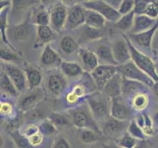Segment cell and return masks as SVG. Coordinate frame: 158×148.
I'll return each instance as SVG.
<instances>
[{"instance_id":"6da1fadb","label":"cell","mask_w":158,"mask_h":148,"mask_svg":"<svg viewBox=\"0 0 158 148\" xmlns=\"http://www.w3.org/2000/svg\"><path fill=\"white\" fill-rule=\"evenodd\" d=\"M68 113L72 119L74 127L80 129H91L96 131L97 133L102 134V129L94 119V114H91L88 104H81L77 107H74L70 109Z\"/></svg>"},{"instance_id":"7a4b0ae2","label":"cell","mask_w":158,"mask_h":148,"mask_svg":"<svg viewBox=\"0 0 158 148\" xmlns=\"http://www.w3.org/2000/svg\"><path fill=\"white\" fill-rule=\"evenodd\" d=\"M122 36L126 39V41L128 43V46H129L130 52H131V58H132V61L137 65L140 70H143L146 75H148L155 83L158 82V72L156 69V65L153 60L151 59V57L146 56L144 52L139 51L138 47H135L133 43H131V41L128 39L126 34L123 33Z\"/></svg>"},{"instance_id":"3957f363","label":"cell","mask_w":158,"mask_h":148,"mask_svg":"<svg viewBox=\"0 0 158 148\" xmlns=\"http://www.w3.org/2000/svg\"><path fill=\"white\" fill-rule=\"evenodd\" d=\"M86 104L89 105L91 114L97 123L103 122L110 118L111 100L108 99L101 91L97 90L86 97Z\"/></svg>"},{"instance_id":"277c9868","label":"cell","mask_w":158,"mask_h":148,"mask_svg":"<svg viewBox=\"0 0 158 148\" xmlns=\"http://www.w3.org/2000/svg\"><path fill=\"white\" fill-rule=\"evenodd\" d=\"M117 72L124 78L140 82V83L146 85L149 88L153 87L155 84V82L148 75H146L143 70H140L132 60L128 63L117 65Z\"/></svg>"},{"instance_id":"5b68a950","label":"cell","mask_w":158,"mask_h":148,"mask_svg":"<svg viewBox=\"0 0 158 148\" xmlns=\"http://www.w3.org/2000/svg\"><path fill=\"white\" fill-rule=\"evenodd\" d=\"M81 4L86 9L95 11V12L99 13L101 16H103L106 21L111 22V23H117L122 17L118 10L113 8L110 4H108L105 0H89V1H83Z\"/></svg>"},{"instance_id":"8992f818","label":"cell","mask_w":158,"mask_h":148,"mask_svg":"<svg viewBox=\"0 0 158 148\" xmlns=\"http://www.w3.org/2000/svg\"><path fill=\"white\" fill-rule=\"evenodd\" d=\"M134 112L130 102L122 96L111 100L110 117L122 122H130L134 119Z\"/></svg>"},{"instance_id":"52a82bcc","label":"cell","mask_w":158,"mask_h":148,"mask_svg":"<svg viewBox=\"0 0 158 148\" xmlns=\"http://www.w3.org/2000/svg\"><path fill=\"white\" fill-rule=\"evenodd\" d=\"M69 8L63 1H58L53 4L49 10L50 13V27L56 33L61 32L66 28Z\"/></svg>"},{"instance_id":"ba28073f","label":"cell","mask_w":158,"mask_h":148,"mask_svg":"<svg viewBox=\"0 0 158 148\" xmlns=\"http://www.w3.org/2000/svg\"><path fill=\"white\" fill-rule=\"evenodd\" d=\"M3 71L6 73L12 82L15 84L16 88L19 91L20 94H25L29 90L28 81H27V75L24 69L11 63H2Z\"/></svg>"},{"instance_id":"9c48e42d","label":"cell","mask_w":158,"mask_h":148,"mask_svg":"<svg viewBox=\"0 0 158 148\" xmlns=\"http://www.w3.org/2000/svg\"><path fill=\"white\" fill-rule=\"evenodd\" d=\"M129 123L130 122H122L110 117L103 123L102 133L108 138L112 139L113 142H116L127 132Z\"/></svg>"},{"instance_id":"30bf717a","label":"cell","mask_w":158,"mask_h":148,"mask_svg":"<svg viewBox=\"0 0 158 148\" xmlns=\"http://www.w3.org/2000/svg\"><path fill=\"white\" fill-rule=\"evenodd\" d=\"M68 18L66 23V29L76 30L85 25L86 9L81 3L75 4L72 7H68Z\"/></svg>"},{"instance_id":"8fae6325","label":"cell","mask_w":158,"mask_h":148,"mask_svg":"<svg viewBox=\"0 0 158 148\" xmlns=\"http://www.w3.org/2000/svg\"><path fill=\"white\" fill-rule=\"evenodd\" d=\"M158 30V21L156 25L151 28L150 30L143 32V33H140V34H137V35H134V34H129L127 35L128 39L131 41V43L133 45L139 48H143L145 51H151V47H152V43H153V40L155 38V34Z\"/></svg>"},{"instance_id":"7c38bea8","label":"cell","mask_w":158,"mask_h":148,"mask_svg":"<svg viewBox=\"0 0 158 148\" xmlns=\"http://www.w3.org/2000/svg\"><path fill=\"white\" fill-rule=\"evenodd\" d=\"M117 66L115 65H98L94 72H91V76L96 85V88L98 91H102L107 82L110 80L114 75L117 74Z\"/></svg>"},{"instance_id":"4fadbf2b","label":"cell","mask_w":158,"mask_h":148,"mask_svg":"<svg viewBox=\"0 0 158 148\" xmlns=\"http://www.w3.org/2000/svg\"><path fill=\"white\" fill-rule=\"evenodd\" d=\"M67 83V77L58 70H52L46 79L47 90L54 96L61 95L66 89Z\"/></svg>"},{"instance_id":"5bb4252c","label":"cell","mask_w":158,"mask_h":148,"mask_svg":"<svg viewBox=\"0 0 158 148\" xmlns=\"http://www.w3.org/2000/svg\"><path fill=\"white\" fill-rule=\"evenodd\" d=\"M113 56L117 65H122L128 63L132 60L131 58V52L128 46L126 39L122 36V38H118L111 43Z\"/></svg>"},{"instance_id":"9a60e30c","label":"cell","mask_w":158,"mask_h":148,"mask_svg":"<svg viewBox=\"0 0 158 148\" xmlns=\"http://www.w3.org/2000/svg\"><path fill=\"white\" fill-rule=\"evenodd\" d=\"M43 98V90L40 88H37L35 90H29L19 99L18 107L22 112L28 113L31 110L35 109L36 105L40 102Z\"/></svg>"},{"instance_id":"2e32d148","label":"cell","mask_w":158,"mask_h":148,"mask_svg":"<svg viewBox=\"0 0 158 148\" xmlns=\"http://www.w3.org/2000/svg\"><path fill=\"white\" fill-rule=\"evenodd\" d=\"M149 87L146 85L140 83L138 81L130 80L127 78H124L122 80V97L126 99L128 102H131V100L139 94L141 93H148V90Z\"/></svg>"},{"instance_id":"e0dca14e","label":"cell","mask_w":158,"mask_h":148,"mask_svg":"<svg viewBox=\"0 0 158 148\" xmlns=\"http://www.w3.org/2000/svg\"><path fill=\"white\" fill-rule=\"evenodd\" d=\"M79 58L81 62V67L84 68L85 72L91 73L100 65L98 57L94 52H91L88 48L81 47L79 49Z\"/></svg>"},{"instance_id":"ac0fdd59","label":"cell","mask_w":158,"mask_h":148,"mask_svg":"<svg viewBox=\"0 0 158 148\" xmlns=\"http://www.w3.org/2000/svg\"><path fill=\"white\" fill-rule=\"evenodd\" d=\"M40 65L42 67L46 68H55L60 67L63 62L61 56L59 53L52 48L51 46L46 45L42 51V53L40 56Z\"/></svg>"},{"instance_id":"d6986e66","label":"cell","mask_w":158,"mask_h":148,"mask_svg":"<svg viewBox=\"0 0 158 148\" xmlns=\"http://www.w3.org/2000/svg\"><path fill=\"white\" fill-rule=\"evenodd\" d=\"M122 80L123 77L119 73L115 74L107 82L101 92L110 100L122 96Z\"/></svg>"},{"instance_id":"ffe728a7","label":"cell","mask_w":158,"mask_h":148,"mask_svg":"<svg viewBox=\"0 0 158 148\" xmlns=\"http://www.w3.org/2000/svg\"><path fill=\"white\" fill-rule=\"evenodd\" d=\"M25 72L27 75V81H28L29 90H35L40 88V86L43 79V74L40 68L35 66V65H25ZM28 90V91H29Z\"/></svg>"},{"instance_id":"44dd1931","label":"cell","mask_w":158,"mask_h":148,"mask_svg":"<svg viewBox=\"0 0 158 148\" xmlns=\"http://www.w3.org/2000/svg\"><path fill=\"white\" fill-rule=\"evenodd\" d=\"M95 54L98 57L100 64L105 65H115L117 66V63L115 61L112 52V47L108 43H98L95 47Z\"/></svg>"},{"instance_id":"7402d4cb","label":"cell","mask_w":158,"mask_h":148,"mask_svg":"<svg viewBox=\"0 0 158 148\" xmlns=\"http://www.w3.org/2000/svg\"><path fill=\"white\" fill-rule=\"evenodd\" d=\"M157 21L158 20H153L148 17L146 15H135L134 27L129 34L137 35V34H140V33L148 31L156 25Z\"/></svg>"},{"instance_id":"603a6c76","label":"cell","mask_w":158,"mask_h":148,"mask_svg":"<svg viewBox=\"0 0 158 148\" xmlns=\"http://www.w3.org/2000/svg\"><path fill=\"white\" fill-rule=\"evenodd\" d=\"M60 71L66 76L67 78H81V75L85 73L84 68L81 67V65L74 62V61H66L63 60V62L60 66Z\"/></svg>"},{"instance_id":"cb8c5ba5","label":"cell","mask_w":158,"mask_h":148,"mask_svg":"<svg viewBox=\"0 0 158 148\" xmlns=\"http://www.w3.org/2000/svg\"><path fill=\"white\" fill-rule=\"evenodd\" d=\"M31 22L36 27L39 26H49L50 25V13L43 5H40L32 11Z\"/></svg>"},{"instance_id":"d4e9b609","label":"cell","mask_w":158,"mask_h":148,"mask_svg":"<svg viewBox=\"0 0 158 148\" xmlns=\"http://www.w3.org/2000/svg\"><path fill=\"white\" fill-rule=\"evenodd\" d=\"M80 30V43H88L92 41H97L104 36L102 29H94L84 25L79 28Z\"/></svg>"},{"instance_id":"484cf974","label":"cell","mask_w":158,"mask_h":148,"mask_svg":"<svg viewBox=\"0 0 158 148\" xmlns=\"http://www.w3.org/2000/svg\"><path fill=\"white\" fill-rule=\"evenodd\" d=\"M8 14H9V8L1 10V14H0V31H1V42H3V43L6 46V47L12 49V51H14V52H17V49H16L12 46L11 42H9V40H8V36H7Z\"/></svg>"},{"instance_id":"4316f807","label":"cell","mask_w":158,"mask_h":148,"mask_svg":"<svg viewBox=\"0 0 158 148\" xmlns=\"http://www.w3.org/2000/svg\"><path fill=\"white\" fill-rule=\"evenodd\" d=\"M0 87H1V91L4 94H7L10 97L18 98L20 96V93L16 88L15 84L4 71H2L1 75H0Z\"/></svg>"},{"instance_id":"83f0119b","label":"cell","mask_w":158,"mask_h":148,"mask_svg":"<svg viewBox=\"0 0 158 148\" xmlns=\"http://www.w3.org/2000/svg\"><path fill=\"white\" fill-rule=\"evenodd\" d=\"M31 29L30 21L27 20L23 22V23L14 26L12 30H11V35H12V37L15 40L23 41V40L28 39L31 35Z\"/></svg>"},{"instance_id":"f1b7e54d","label":"cell","mask_w":158,"mask_h":148,"mask_svg":"<svg viewBox=\"0 0 158 148\" xmlns=\"http://www.w3.org/2000/svg\"><path fill=\"white\" fill-rule=\"evenodd\" d=\"M36 37L37 41L46 46L55 40L56 32L50 26H39L36 27Z\"/></svg>"},{"instance_id":"f546056e","label":"cell","mask_w":158,"mask_h":148,"mask_svg":"<svg viewBox=\"0 0 158 148\" xmlns=\"http://www.w3.org/2000/svg\"><path fill=\"white\" fill-rule=\"evenodd\" d=\"M106 24V19L95 11L86 10L85 25L94 29H103Z\"/></svg>"},{"instance_id":"4dcf8cb0","label":"cell","mask_w":158,"mask_h":148,"mask_svg":"<svg viewBox=\"0 0 158 148\" xmlns=\"http://www.w3.org/2000/svg\"><path fill=\"white\" fill-rule=\"evenodd\" d=\"M48 119L55 125V127L58 128H64V127H68L72 123V119H71L70 114L67 112H54L51 113L48 117Z\"/></svg>"},{"instance_id":"1f68e13d","label":"cell","mask_w":158,"mask_h":148,"mask_svg":"<svg viewBox=\"0 0 158 148\" xmlns=\"http://www.w3.org/2000/svg\"><path fill=\"white\" fill-rule=\"evenodd\" d=\"M60 49L67 56H72L75 52H79V43L73 37L65 36L60 41Z\"/></svg>"},{"instance_id":"d6a6232c","label":"cell","mask_w":158,"mask_h":148,"mask_svg":"<svg viewBox=\"0 0 158 148\" xmlns=\"http://www.w3.org/2000/svg\"><path fill=\"white\" fill-rule=\"evenodd\" d=\"M130 104L135 112L143 113L149 104V97L148 95V93H141V94L135 96L131 100Z\"/></svg>"},{"instance_id":"836d02e7","label":"cell","mask_w":158,"mask_h":148,"mask_svg":"<svg viewBox=\"0 0 158 148\" xmlns=\"http://www.w3.org/2000/svg\"><path fill=\"white\" fill-rule=\"evenodd\" d=\"M135 17V14L133 11V12H131L127 15L122 16L117 23L114 24V26H115V28H117L121 32H131L134 27Z\"/></svg>"},{"instance_id":"e575fe53","label":"cell","mask_w":158,"mask_h":148,"mask_svg":"<svg viewBox=\"0 0 158 148\" xmlns=\"http://www.w3.org/2000/svg\"><path fill=\"white\" fill-rule=\"evenodd\" d=\"M9 135L12 137V140L14 141L17 148H34L31 144L29 138L21 130L15 129L12 131H9Z\"/></svg>"},{"instance_id":"d590c367","label":"cell","mask_w":158,"mask_h":148,"mask_svg":"<svg viewBox=\"0 0 158 148\" xmlns=\"http://www.w3.org/2000/svg\"><path fill=\"white\" fill-rule=\"evenodd\" d=\"M0 56L1 60L5 63H11V64H20L22 61V58L18 54V52H14L8 47H1L0 49Z\"/></svg>"},{"instance_id":"8d00e7d4","label":"cell","mask_w":158,"mask_h":148,"mask_svg":"<svg viewBox=\"0 0 158 148\" xmlns=\"http://www.w3.org/2000/svg\"><path fill=\"white\" fill-rule=\"evenodd\" d=\"M127 132L130 133L131 135L133 136V137H135V139H138V140L146 139V136H145V134L143 132V129L137 123V122L135 120V119H133L132 120H130Z\"/></svg>"},{"instance_id":"74e56055","label":"cell","mask_w":158,"mask_h":148,"mask_svg":"<svg viewBox=\"0 0 158 148\" xmlns=\"http://www.w3.org/2000/svg\"><path fill=\"white\" fill-rule=\"evenodd\" d=\"M100 135L96 131L91 129H81V140L85 144H91L100 140Z\"/></svg>"},{"instance_id":"f35d334b","label":"cell","mask_w":158,"mask_h":148,"mask_svg":"<svg viewBox=\"0 0 158 148\" xmlns=\"http://www.w3.org/2000/svg\"><path fill=\"white\" fill-rule=\"evenodd\" d=\"M138 142H139L138 139H135L130 133L126 132L121 138L118 139L115 143L122 148H135V145L138 144Z\"/></svg>"},{"instance_id":"ab89813d","label":"cell","mask_w":158,"mask_h":148,"mask_svg":"<svg viewBox=\"0 0 158 148\" xmlns=\"http://www.w3.org/2000/svg\"><path fill=\"white\" fill-rule=\"evenodd\" d=\"M40 132L43 135L50 136L57 132V128L54 125L49 119H43L42 122L39 124Z\"/></svg>"},{"instance_id":"60d3db41","label":"cell","mask_w":158,"mask_h":148,"mask_svg":"<svg viewBox=\"0 0 158 148\" xmlns=\"http://www.w3.org/2000/svg\"><path fill=\"white\" fill-rule=\"evenodd\" d=\"M143 119H144V123H143V132L145 134L146 137H149L154 134V128H153V119H152L148 114H146L145 112H143Z\"/></svg>"},{"instance_id":"b9f144b4","label":"cell","mask_w":158,"mask_h":148,"mask_svg":"<svg viewBox=\"0 0 158 148\" xmlns=\"http://www.w3.org/2000/svg\"><path fill=\"white\" fill-rule=\"evenodd\" d=\"M135 1H134V0H122L121 5H120V7L118 9V12L121 16L133 12L135 8Z\"/></svg>"},{"instance_id":"7bdbcfd3","label":"cell","mask_w":158,"mask_h":148,"mask_svg":"<svg viewBox=\"0 0 158 148\" xmlns=\"http://www.w3.org/2000/svg\"><path fill=\"white\" fill-rule=\"evenodd\" d=\"M144 15H146L148 17L153 20H158V6L153 2V0L152 1H148Z\"/></svg>"},{"instance_id":"ee69618b","label":"cell","mask_w":158,"mask_h":148,"mask_svg":"<svg viewBox=\"0 0 158 148\" xmlns=\"http://www.w3.org/2000/svg\"><path fill=\"white\" fill-rule=\"evenodd\" d=\"M14 112L13 105L9 102H2L0 104V113H1V117L3 118H9Z\"/></svg>"},{"instance_id":"f6af8a7d","label":"cell","mask_w":158,"mask_h":148,"mask_svg":"<svg viewBox=\"0 0 158 148\" xmlns=\"http://www.w3.org/2000/svg\"><path fill=\"white\" fill-rule=\"evenodd\" d=\"M148 1H144V0H137L135 4L134 12L135 15H144L145 9L148 7Z\"/></svg>"},{"instance_id":"bcb514c9","label":"cell","mask_w":158,"mask_h":148,"mask_svg":"<svg viewBox=\"0 0 158 148\" xmlns=\"http://www.w3.org/2000/svg\"><path fill=\"white\" fill-rule=\"evenodd\" d=\"M21 131L27 136V137L30 138L31 136L36 134L37 132H40V129H39V125H35L34 123H29V124H27L25 128Z\"/></svg>"},{"instance_id":"7dc6e473","label":"cell","mask_w":158,"mask_h":148,"mask_svg":"<svg viewBox=\"0 0 158 148\" xmlns=\"http://www.w3.org/2000/svg\"><path fill=\"white\" fill-rule=\"evenodd\" d=\"M31 144L32 145V147H36V146H40L43 140H44V135L41 134L40 132H37L36 134L31 136V137L29 138Z\"/></svg>"},{"instance_id":"c3c4849f","label":"cell","mask_w":158,"mask_h":148,"mask_svg":"<svg viewBox=\"0 0 158 148\" xmlns=\"http://www.w3.org/2000/svg\"><path fill=\"white\" fill-rule=\"evenodd\" d=\"M51 148H71V145L66 138L59 137L54 141V143L52 144Z\"/></svg>"},{"instance_id":"681fc988","label":"cell","mask_w":158,"mask_h":148,"mask_svg":"<svg viewBox=\"0 0 158 148\" xmlns=\"http://www.w3.org/2000/svg\"><path fill=\"white\" fill-rule=\"evenodd\" d=\"M42 112H40L39 109H34V110H31V111L28 112L27 113V118H28L30 120H36V119H40L43 118L42 116Z\"/></svg>"},{"instance_id":"f907efd6","label":"cell","mask_w":158,"mask_h":148,"mask_svg":"<svg viewBox=\"0 0 158 148\" xmlns=\"http://www.w3.org/2000/svg\"><path fill=\"white\" fill-rule=\"evenodd\" d=\"M79 100H80V99L77 96H76L72 91H70V92L67 93V95H66V101H67L68 104H70V105H74V104H76Z\"/></svg>"},{"instance_id":"816d5d0a","label":"cell","mask_w":158,"mask_h":148,"mask_svg":"<svg viewBox=\"0 0 158 148\" xmlns=\"http://www.w3.org/2000/svg\"><path fill=\"white\" fill-rule=\"evenodd\" d=\"M135 148H152V144L148 140H139L138 144L135 145Z\"/></svg>"},{"instance_id":"f5cc1de1","label":"cell","mask_w":158,"mask_h":148,"mask_svg":"<svg viewBox=\"0 0 158 148\" xmlns=\"http://www.w3.org/2000/svg\"><path fill=\"white\" fill-rule=\"evenodd\" d=\"M12 3H13V1H0V9L1 10H3V9H6V8H9L11 5H12Z\"/></svg>"},{"instance_id":"db71d44e","label":"cell","mask_w":158,"mask_h":148,"mask_svg":"<svg viewBox=\"0 0 158 148\" xmlns=\"http://www.w3.org/2000/svg\"><path fill=\"white\" fill-rule=\"evenodd\" d=\"M103 148H122L119 145H117L115 142H108V143H103Z\"/></svg>"},{"instance_id":"11a10c76","label":"cell","mask_w":158,"mask_h":148,"mask_svg":"<svg viewBox=\"0 0 158 148\" xmlns=\"http://www.w3.org/2000/svg\"><path fill=\"white\" fill-rule=\"evenodd\" d=\"M153 123L158 127V111L153 114Z\"/></svg>"},{"instance_id":"9f6ffc18","label":"cell","mask_w":158,"mask_h":148,"mask_svg":"<svg viewBox=\"0 0 158 148\" xmlns=\"http://www.w3.org/2000/svg\"><path fill=\"white\" fill-rule=\"evenodd\" d=\"M153 88V91H154V93H155V95L157 96V98H158V82H156V83L154 84V86L152 87Z\"/></svg>"},{"instance_id":"6f0895ef","label":"cell","mask_w":158,"mask_h":148,"mask_svg":"<svg viewBox=\"0 0 158 148\" xmlns=\"http://www.w3.org/2000/svg\"><path fill=\"white\" fill-rule=\"evenodd\" d=\"M155 41H156V43H157V47H158V33H157V36L155 38Z\"/></svg>"},{"instance_id":"680465c9","label":"cell","mask_w":158,"mask_h":148,"mask_svg":"<svg viewBox=\"0 0 158 148\" xmlns=\"http://www.w3.org/2000/svg\"><path fill=\"white\" fill-rule=\"evenodd\" d=\"M153 2L157 5V6H158V0H153Z\"/></svg>"}]
</instances>
